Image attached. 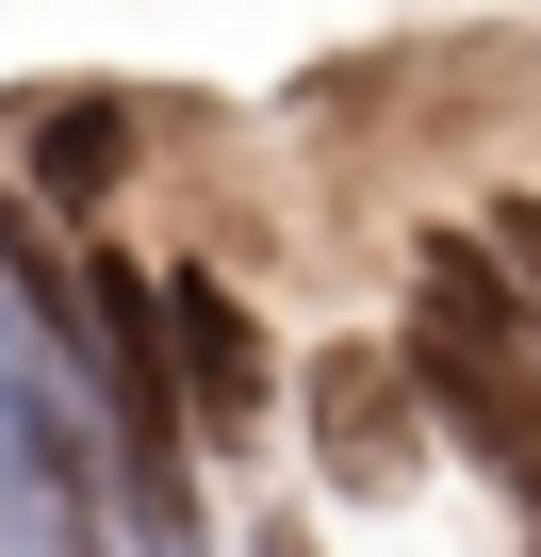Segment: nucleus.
Wrapping results in <instances>:
<instances>
[{"label":"nucleus","mask_w":541,"mask_h":557,"mask_svg":"<svg viewBox=\"0 0 541 557\" xmlns=\"http://www.w3.org/2000/svg\"><path fill=\"white\" fill-rule=\"evenodd\" d=\"M394 377H410V410H427L476 475H508V492L541 508V329H525L508 262H492L476 230H427V278H410V345H394Z\"/></svg>","instance_id":"obj_1"},{"label":"nucleus","mask_w":541,"mask_h":557,"mask_svg":"<svg viewBox=\"0 0 541 557\" xmlns=\"http://www.w3.org/2000/svg\"><path fill=\"white\" fill-rule=\"evenodd\" d=\"M148 312H164V394H181L213 443H246L262 410H280V361H262V329H246V296H230L213 262L148 278Z\"/></svg>","instance_id":"obj_2"},{"label":"nucleus","mask_w":541,"mask_h":557,"mask_svg":"<svg viewBox=\"0 0 541 557\" xmlns=\"http://www.w3.org/2000/svg\"><path fill=\"white\" fill-rule=\"evenodd\" d=\"M410 443H427L410 377H394L378 345H329V361H312V459H329V492H394Z\"/></svg>","instance_id":"obj_3"},{"label":"nucleus","mask_w":541,"mask_h":557,"mask_svg":"<svg viewBox=\"0 0 541 557\" xmlns=\"http://www.w3.org/2000/svg\"><path fill=\"white\" fill-rule=\"evenodd\" d=\"M115 164H132V115H115V99H66V115L34 132V181H50L66 213H83V197H115Z\"/></svg>","instance_id":"obj_4"},{"label":"nucleus","mask_w":541,"mask_h":557,"mask_svg":"<svg viewBox=\"0 0 541 557\" xmlns=\"http://www.w3.org/2000/svg\"><path fill=\"white\" fill-rule=\"evenodd\" d=\"M492 262H508V296H525V329H541V213H508V230H492Z\"/></svg>","instance_id":"obj_5"},{"label":"nucleus","mask_w":541,"mask_h":557,"mask_svg":"<svg viewBox=\"0 0 541 557\" xmlns=\"http://www.w3.org/2000/svg\"><path fill=\"white\" fill-rule=\"evenodd\" d=\"M262 557H312V541H296V524H262Z\"/></svg>","instance_id":"obj_6"}]
</instances>
